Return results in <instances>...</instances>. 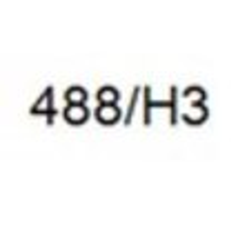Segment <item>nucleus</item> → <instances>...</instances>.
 Returning <instances> with one entry per match:
<instances>
[{
    "label": "nucleus",
    "mask_w": 238,
    "mask_h": 249,
    "mask_svg": "<svg viewBox=\"0 0 238 249\" xmlns=\"http://www.w3.org/2000/svg\"><path fill=\"white\" fill-rule=\"evenodd\" d=\"M83 98H85V93L80 91L78 87H76V89H72V91L67 93V100H72V103H73V100H83Z\"/></svg>",
    "instance_id": "nucleus-3"
},
{
    "label": "nucleus",
    "mask_w": 238,
    "mask_h": 249,
    "mask_svg": "<svg viewBox=\"0 0 238 249\" xmlns=\"http://www.w3.org/2000/svg\"><path fill=\"white\" fill-rule=\"evenodd\" d=\"M98 118L103 120V123H114V120L118 118V111H116L114 105H103L98 111Z\"/></svg>",
    "instance_id": "nucleus-2"
},
{
    "label": "nucleus",
    "mask_w": 238,
    "mask_h": 249,
    "mask_svg": "<svg viewBox=\"0 0 238 249\" xmlns=\"http://www.w3.org/2000/svg\"><path fill=\"white\" fill-rule=\"evenodd\" d=\"M116 98V93L111 91V89H103V91H100V100H103V103H107V100H114Z\"/></svg>",
    "instance_id": "nucleus-4"
},
{
    "label": "nucleus",
    "mask_w": 238,
    "mask_h": 249,
    "mask_svg": "<svg viewBox=\"0 0 238 249\" xmlns=\"http://www.w3.org/2000/svg\"><path fill=\"white\" fill-rule=\"evenodd\" d=\"M85 118H87V111L83 109V105H72L67 109V120H72V123H83Z\"/></svg>",
    "instance_id": "nucleus-1"
}]
</instances>
